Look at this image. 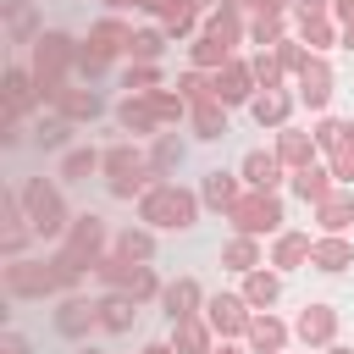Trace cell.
<instances>
[{
	"instance_id": "1",
	"label": "cell",
	"mask_w": 354,
	"mask_h": 354,
	"mask_svg": "<svg viewBox=\"0 0 354 354\" xmlns=\"http://www.w3.org/2000/svg\"><path fill=\"white\" fill-rule=\"evenodd\" d=\"M194 210H199V199L177 183H149L144 188V221L149 227H194Z\"/></svg>"
},
{
	"instance_id": "2",
	"label": "cell",
	"mask_w": 354,
	"mask_h": 354,
	"mask_svg": "<svg viewBox=\"0 0 354 354\" xmlns=\"http://www.w3.org/2000/svg\"><path fill=\"white\" fill-rule=\"evenodd\" d=\"M72 61H77V50H72L66 33H44L39 39V50H33V83H39L44 100H61V72Z\"/></svg>"
},
{
	"instance_id": "3",
	"label": "cell",
	"mask_w": 354,
	"mask_h": 354,
	"mask_svg": "<svg viewBox=\"0 0 354 354\" xmlns=\"http://www.w3.org/2000/svg\"><path fill=\"white\" fill-rule=\"evenodd\" d=\"M227 216H232V227H238L243 238H260V232H277V227H282V205H277L271 188L238 194V199L227 205Z\"/></svg>"
},
{
	"instance_id": "4",
	"label": "cell",
	"mask_w": 354,
	"mask_h": 354,
	"mask_svg": "<svg viewBox=\"0 0 354 354\" xmlns=\"http://www.w3.org/2000/svg\"><path fill=\"white\" fill-rule=\"evenodd\" d=\"M55 288H61V271H55V260H50V266H39V260H17V266H6V293H17V299L55 293Z\"/></svg>"
},
{
	"instance_id": "5",
	"label": "cell",
	"mask_w": 354,
	"mask_h": 354,
	"mask_svg": "<svg viewBox=\"0 0 354 354\" xmlns=\"http://www.w3.org/2000/svg\"><path fill=\"white\" fill-rule=\"evenodd\" d=\"M94 271H100L111 288L133 293V299H149V293H155V271H149V266H133L127 254H111V260H100Z\"/></svg>"
},
{
	"instance_id": "6",
	"label": "cell",
	"mask_w": 354,
	"mask_h": 354,
	"mask_svg": "<svg viewBox=\"0 0 354 354\" xmlns=\"http://www.w3.org/2000/svg\"><path fill=\"white\" fill-rule=\"evenodd\" d=\"M100 243H105V227H100V216H77L72 221V238H66V260L72 266H100Z\"/></svg>"
},
{
	"instance_id": "7",
	"label": "cell",
	"mask_w": 354,
	"mask_h": 354,
	"mask_svg": "<svg viewBox=\"0 0 354 354\" xmlns=\"http://www.w3.org/2000/svg\"><path fill=\"white\" fill-rule=\"evenodd\" d=\"M28 221H33V232H61V194L50 188V183H28Z\"/></svg>"
},
{
	"instance_id": "8",
	"label": "cell",
	"mask_w": 354,
	"mask_h": 354,
	"mask_svg": "<svg viewBox=\"0 0 354 354\" xmlns=\"http://www.w3.org/2000/svg\"><path fill=\"white\" fill-rule=\"evenodd\" d=\"M216 100L221 105H238V100H249V88H254V66H243V61H227V66H216Z\"/></svg>"
},
{
	"instance_id": "9",
	"label": "cell",
	"mask_w": 354,
	"mask_h": 354,
	"mask_svg": "<svg viewBox=\"0 0 354 354\" xmlns=\"http://www.w3.org/2000/svg\"><path fill=\"white\" fill-rule=\"evenodd\" d=\"M243 304H249V299H232V293H216V299H210V326H216L221 337H238V332H249V321H254V315H249Z\"/></svg>"
},
{
	"instance_id": "10",
	"label": "cell",
	"mask_w": 354,
	"mask_h": 354,
	"mask_svg": "<svg viewBox=\"0 0 354 354\" xmlns=\"http://www.w3.org/2000/svg\"><path fill=\"white\" fill-rule=\"evenodd\" d=\"M299 100H304L310 111H321V105L332 100V72H326V61H315V55H310V66L299 72Z\"/></svg>"
},
{
	"instance_id": "11",
	"label": "cell",
	"mask_w": 354,
	"mask_h": 354,
	"mask_svg": "<svg viewBox=\"0 0 354 354\" xmlns=\"http://www.w3.org/2000/svg\"><path fill=\"white\" fill-rule=\"evenodd\" d=\"M210 332L216 326H205L199 315H183V321H171V348L177 354H210Z\"/></svg>"
},
{
	"instance_id": "12",
	"label": "cell",
	"mask_w": 354,
	"mask_h": 354,
	"mask_svg": "<svg viewBox=\"0 0 354 354\" xmlns=\"http://www.w3.org/2000/svg\"><path fill=\"white\" fill-rule=\"evenodd\" d=\"M277 160L293 166V171L310 166V160H315V133H293V127H282V133H277Z\"/></svg>"
},
{
	"instance_id": "13",
	"label": "cell",
	"mask_w": 354,
	"mask_h": 354,
	"mask_svg": "<svg viewBox=\"0 0 354 354\" xmlns=\"http://www.w3.org/2000/svg\"><path fill=\"white\" fill-rule=\"evenodd\" d=\"M332 332H337V310H332V304H304L299 337H304V343H332Z\"/></svg>"
},
{
	"instance_id": "14",
	"label": "cell",
	"mask_w": 354,
	"mask_h": 354,
	"mask_svg": "<svg viewBox=\"0 0 354 354\" xmlns=\"http://www.w3.org/2000/svg\"><path fill=\"white\" fill-rule=\"evenodd\" d=\"M243 337H249V348H254V354H282V343H288V326H282L277 315H254Z\"/></svg>"
},
{
	"instance_id": "15",
	"label": "cell",
	"mask_w": 354,
	"mask_h": 354,
	"mask_svg": "<svg viewBox=\"0 0 354 354\" xmlns=\"http://www.w3.org/2000/svg\"><path fill=\"white\" fill-rule=\"evenodd\" d=\"M127 44H133V33H127L122 22H94L83 50H94V55H105V61H111V55H116V50H127Z\"/></svg>"
},
{
	"instance_id": "16",
	"label": "cell",
	"mask_w": 354,
	"mask_h": 354,
	"mask_svg": "<svg viewBox=\"0 0 354 354\" xmlns=\"http://www.w3.org/2000/svg\"><path fill=\"white\" fill-rule=\"evenodd\" d=\"M293 194H299V199H310V205H321V199L332 194V171H326V166H315V160H310V166H299V171H293Z\"/></svg>"
},
{
	"instance_id": "17",
	"label": "cell",
	"mask_w": 354,
	"mask_h": 354,
	"mask_svg": "<svg viewBox=\"0 0 354 354\" xmlns=\"http://www.w3.org/2000/svg\"><path fill=\"white\" fill-rule=\"evenodd\" d=\"M243 177H249V188H277L282 183V160L277 155H243Z\"/></svg>"
},
{
	"instance_id": "18",
	"label": "cell",
	"mask_w": 354,
	"mask_h": 354,
	"mask_svg": "<svg viewBox=\"0 0 354 354\" xmlns=\"http://www.w3.org/2000/svg\"><path fill=\"white\" fill-rule=\"evenodd\" d=\"M315 221H321L326 232H343V227L354 221V199H348V194H326V199L315 205Z\"/></svg>"
},
{
	"instance_id": "19",
	"label": "cell",
	"mask_w": 354,
	"mask_h": 354,
	"mask_svg": "<svg viewBox=\"0 0 354 354\" xmlns=\"http://www.w3.org/2000/svg\"><path fill=\"white\" fill-rule=\"evenodd\" d=\"M39 94V83H33V72H22V66H11L6 72V111H28V100Z\"/></svg>"
},
{
	"instance_id": "20",
	"label": "cell",
	"mask_w": 354,
	"mask_h": 354,
	"mask_svg": "<svg viewBox=\"0 0 354 354\" xmlns=\"http://www.w3.org/2000/svg\"><path fill=\"white\" fill-rule=\"evenodd\" d=\"M194 127H199V138H227V116H221V100L216 94L194 105Z\"/></svg>"
},
{
	"instance_id": "21",
	"label": "cell",
	"mask_w": 354,
	"mask_h": 354,
	"mask_svg": "<svg viewBox=\"0 0 354 354\" xmlns=\"http://www.w3.org/2000/svg\"><path fill=\"white\" fill-rule=\"evenodd\" d=\"M105 171H111V183H116V177H149V171H144V155H138L133 144H116V149L105 155Z\"/></svg>"
},
{
	"instance_id": "22",
	"label": "cell",
	"mask_w": 354,
	"mask_h": 354,
	"mask_svg": "<svg viewBox=\"0 0 354 354\" xmlns=\"http://www.w3.org/2000/svg\"><path fill=\"white\" fill-rule=\"evenodd\" d=\"M310 249H315V243H310L304 232H282V238H277V254H271V266H282V271H293L299 260H310Z\"/></svg>"
},
{
	"instance_id": "23",
	"label": "cell",
	"mask_w": 354,
	"mask_h": 354,
	"mask_svg": "<svg viewBox=\"0 0 354 354\" xmlns=\"http://www.w3.org/2000/svg\"><path fill=\"white\" fill-rule=\"evenodd\" d=\"M310 260H315L321 271H343V266H354V249H348L343 238H321V243L310 249Z\"/></svg>"
},
{
	"instance_id": "24",
	"label": "cell",
	"mask_w": 354,
	"mask_h": 354,
	"mask_svg": "<svg viewBox=\"0 0 354 354\" xmlns=\"http://www.w3.org/2000/svg\"><path fill=\"white\" fill-rule=\"evenodd\" d=\"M55 105H61V116H77V122L83 116H100V94L94 88H61Z\"/></svg>"
},
{
	"instance_id": "25",
	"label": "cell",
	"mask_w": 354,
	"mask_h": 354,
	"mask_svg": "<svg viewBox=\"0 0 354 354\" xmlns=\"http://www.w3.org/2000/svg\"><path fill=\"white\" fill-rule=\"evenodd\" d=\"M194 304H199V282H188V277H183V282H171V288H166V315H171V321L194 315Z\"/></svg>"
},
{
	"instance_id": "26",
	"label": "cell",
	"mask_w": 354,
	"mask_h": 354,
	"mask_svg": "<svg viewBox=\"0 0 354 354\" xmlns=\"http://www.w3.org/2000/svg\"><path fill=\"white\" fill-rule=\"evenodd\" d=\"M254 122H260V127H282V122H288V94L266 88V94L254 100Z\"/></svg>"
},
{
	"instance_id": "27",
	"label": "cell",
	"mask_w": 354,
	"mask_h": 354,
	"mask_svg": "<svg viewBox=\"0 0 354 354\" xmlns=\"http://www.w3.org/2000/svg\"><path fill=\"white\" fill-rule=\"evenodd\" d=\"M205 33H216V39H227V44H238V33H243V17H238V0H227L216 17H210V28Z\"/></svg>"
},
{
	"instance_id": "28",
	"label": "cell",
	"mask_w": 354,
	"mask_h": 354,
	"mask_svg": "<svg viewBox=\"0 0 354 354\" xmlns=\"http://www.w3.org/2000/svg\"><path fill=\"white\" fill-rule=\"evenodd\" d=\"M227 61H232V44H227V39L205 33V39L194 44V66H227Z\"/></svg>"
},
{
	"instance_id": "29",
	"label": "cell",
	"mask_w": 354,
	"mask_h": 354,
	"mask_svg": "<svg viewBox=\"0 0 354 354\" xmlns=\"http://www.w3.org/2000/svg\"><path fill=\"white\" fill-rule=\"evenodd\" d=\"M221 260H227L232 271H254V266H260V249H254V238H243V232H238V238L221 249Z\"/></svg>"
},
{
	"instance_id": "30",
	"label": "cell",
	"mask_w": 354,
	"mask_h": 354,
	"mask_svg": "<svg viewBox=\"0 0 354 354\" xmlns=\"http://www.w3.org/2000/svg\"><path fill=\"white\" fill-rule=\"evenodd\" d=\"M277 293H282V282H277L271 271H249V282H243V299H249V304H260V310H266Z\"/></svg>"
},
{
	"instance_id": "31",
	"label": "cell",
	"mask_w": 354,
	"mask_h": 354,
	"mask_svg": "<svg viewBox=\"0 0 354 354\" xmlns=\"http://www.w3.org/2000/svg\"><path fill=\"white\" fill-rule=\"evenodd\" d=\"M94 321H100V304H83V299H72V304L61 310V332H66V337H77V332H83V326H94Z\"/></svg>"
},
{
	"instance_id": "32",
	"label": "cell",
	"mask_w": 354,
	"mask_h": 354,
	"mask_svg": "<svg viewBox=\"0 0 354 354\" xmlns=\"http://www.w3.org/2000/svg\"><path fill=\"white\" fill-rule=\"evenodd\" d=\"M116 116H122V127H133V133H149V127L160 122V116L149 111V100H144V94H138V100H127V105H122Z\"/></svg>"
},
{
	"instance_id": "33",
	"label": "cell",
	"mask_w": 354,
	"mask_h": 354,
	"mask_svg": "<svg viewBox=\"0 0 354 354\" xmlns=\"http://www.w3.org/2000/svg\"><path fill=\"white\" fill-rule=\"evenodd\" d=\"M100 326L105 332H127L133 326V304L127 299H100Z\"/></svg>"
},
{
	"instance_id": "34",
	"label": "cell",
	"mask_w": 354,
	"mask_h": 354,
	"mask_svg": "<svg viewBox=\"0 0 354 354\" xmlns=\"http://www.w3.org/2000/svg\"><path fill=\"white\" fill-rule=\"evenodd\" d=\"M249 33H254V44H282V11H254Z\"/></svg>"
},
{
	"instance_id": "35",
	"label": "cell",
	"mask_w": 354,
	"mask_h": 354,
	"mask_svg": "<svg viewBox=\"0 0 354 354\" xmlns=\"http://www.w3.org/2000/svg\"><path fill=\"white\" fill-rule=\"evenodd\" d=\"M205 199H210L216 210H227V205L238 199V183H232L227 171H210V177H205Z\"/></svg>"
},
{
	"instance_id": "36",
	"label": "cell",
	"mask_w": 354,
	"mask_h": 354,
	"mask_svg": "<svg viewBox=\"0 0 354 354\" xmlns=\"http://www.w3.org/2000/svg\"><path fill=\"white\" fill-rule=\"evenodd\" d=\"M144 100H149V111H155L160 122H177V116L188 111V100H183V94H160V88H149Z\"/></svg>"
},
{
	"instance_id": "37",
	"label": "cell",
	"mask_w": 354,
	"mask_h": 354,
	"mask_svg": "<svg viewBox=\"0 0 354 354\" xmlns=\"http://www.w3.org/2000/svg\"><path fill=\"white\" fill-rule=\"evenodd\" d=\"M299 33H304V44H310V50H326V44H332V17H304V22H299Z\"/></svg>"
},
{
	"instance_id": "38",
	"label": "cell",
	"mask_w": 354,
	"mask_h": 354,
	"mask_svg": "<svg viewBox=\"0 0 354 354\" xmlns=\"http://www.w3.org/2000/svg\"><path fill=\"white\" fill-rule=\"evenodd\" d=\"M116 254H127V260H149V254H155V238H149V232H122V238H116Z\"/></svg>"
},
{
	"instance_id": "39",
	"label": "cell",
	"mask_w": 354,
	"mask_h": 354,
	"mask_svg": "<svg viewBox=\"0 0 354 354\" xmlns=\"http://www.w3.org/2000/svg\"><path fill=\"white\" fill-rule=\"evenodd\" d=\"M343 144H348V122H321V127H315V149L332 155V149H343Z\"/></svg>"
},
{
	"instance_id": "40",
	"label": "cell",
	"mask_w": 354,
	"mask_h": 354,
	"mask_svg": "<svg viewBox=\"0 0 354 354\" xmlns=\"http://www.w3.org/2000/svg\"><path fill=\"white\" fill-rule=\"evenodd\" d=\"M249 66H254V83H266V88H277V83H282V61H277V55H266V50H260Z\"/></svg>"
},
{
	"instance_id": "41",
	"label": "cell",
	"mask_w": 354,
	"mask_h": 354,
	"mask_svg": "<svg viewBox=\"0 0 354 354\" xmlns=\"http://www.w3.org/2000/svg\"><path fill=\"white\" fill-rule=\"evenodd\" d=\"M177 94H183V100H188V105H199V100H210V94H216V88H210V83H205V77H199V72H183V77H177Z\"/></svg>"
},
{
	"instance_id": "42",
	"label": "cell",
	"mask_w": 354,
	"mask_h": 354,
	"mask_svg": "<svg viewBox=\"0 0 354 354\" xmlns=\"http://www.w3.org/2000/svg\"><path fill=\"white\" fill-rule=\"evenodd\" d=\"M94 166H105L94 149H72V155H66V166H61V177H88Z\"/></svg>"
},
{
	"instance_id": "43",
	"label": "cell",
	"mask_w": 354,
	"mask_h": 354,
	"mask_svg": "<svg viewBox=\"0 0 354 354\" xmlns=\"http://www.w3.org/2000/svg\"><path fill=\"white\" fill-rule=\"evenodd\" d=\"M166 33H194V0H177L166 11Z\"/></svg>"
},
{
	"instance_id": "44",
	"label": "cell",
	"mask_w": 354,
	"mask_h": 354,
	"mask_svg": "<svg viewBox=\"0 0 354 354\" xmlns=\"http://www.w3.org/2000/svg\"><path fill=\"white\" fill-rule=\"evenodd\" d=\"M277 61H282V72H304V66H310V55H304V44H288V39L277 44Z\"/></svg>"
},
{
	"instance_id": "45",
	"label": "cell",
	"mask_w": 354,
	"mask_h": 354,
	"mask_svg": "<svg viewBox=\"0 0 354 354\" xmlns=\"http://www.w3.org/2000/svg\"><path fill=\"white\" fill-rule=\"evenodd\" d=\"M332 177H337V183H354V138H348L343 149H332Z\"/></svg>"
},
{
	"instance_id": "46",
	"label": "cell",
	"mask_w": 354,
	"mask_h": 354,
	"mask_svg": "<svg viewBox=\"0 0 354 354\" xmlns=\"http://www.w3.org/2000/svg\"><path fill=\"white\" fill-rule=\"evenodd\" d=\"M160 44H166L160 33H133V44H127V50H133L138 61H155V55H160Z\"/></svg>"
},
{
	"instance_id": "47",
	"label": "cell",
	"mask_w": 354,
	"mask_h": 354,
	"mask_svg": "<svg viewBox=\"0 0 354 354\" xmlns=\"http://www.w3.org/2000/svg\"><path fill=\"white\" fill-rule=\"evenodd\" d=\"M155 77H160V72H155V66L144 61V66H133V72H127V88H138V94H149V88H155Z\"/></svg>"
},
{
	"instance_id": "48",
	"label": "cell",
	"mask_w": 354,
	"mask_h": 354,
	"mask_svg": "<svg viewBox=\"0 0 354 354\" xmlns=\"http://www.w3.org/2000/svg\"><path fill=\"white\" fill-rule=\"evenodd\" d=\"M177 160H183V144H177V138H160V144H155V166L166 171V166H177Z\"/></svg>"
},
{
	"instance_id": "49",
	"label": "cell",
	"mask_w": 354,
	"mask_h": 354,
	"mask_svg": "<svg viewBox=\"0 0 354 354\" xmlns=\"http://www.w3.org/2000/svg\"><path fill=\"white\" fill-rule=\"evenodd\" d=\"M61 138H66V122H44V127H39V144H44V149H55Z\"/></svg>"
},
{
	"instance_id": "50",
	"label": "cell",
	"mask_w": 354,
	"mask_h": 354,
	"mask_svg": "<svg viewBox=\"0 0 354 354\" xmlns=\"http://www.w3.org/2000/svg\"><path fill=\"white\" fill-rule=\"evenodd\" d=\"M138 188H149V177H116V183H111V194H122V199L138 194Z\"/></svg>"
},
{
	"instance_id": "51",
	"label": "cell",
	"mask_w": 354,
	"mask_h": 354,
	"mask_svg": "<svg viewBox=\"0 0 354 354\" xmlns=\"http://www.w3.org/2000/svg\"><path fill=\"white\" fill-rule=\"evenodd\" d=\"M332 17H337L343 28H354V0H332Z\"/></svg>"
},
{
	"instance_id": "52",
	"label": "cell",
	"mask_w": 354,
	"mask_h": 354,
	"mask_svg": "<svg viewBox=\"0 0 354 354\" xmlns=\"http://www.w3.org/2000/svg\"><path fill=\"white\" fill-rule=\"evenodd\" d=\"M133 6H144V11H160V17H166V11L177 6V0H133Z\"/></svg>"
},
{
	"instance_id": "53",
	"label": "cell",
	"mask_w": 354,
	"mask_h": 354,
	"mask_svg": "<svg viewBox=\"0 0 354 354\" xmlns=\"http://www.w3.org/2000/svg\"><path fill=\"white\" fill-rule=\"evenodd\" d=\"M6 354H28V343L22 337H6Z\"/></svg>"
},
{
	"instance_id": "54",
	"label": "cell",
	"mask_w": 354,
	"mask_h": 354,
	"mask_svg": "<svg viewBox=\"0 0 354 354\" xmlns=\"http://www.w3.org/2000/svg\"><path fill=\"white\" fill-rule=\"evenodd\" d=\"M144 354H177V348H171V343H149Z\"/></svg>"
},
{
	"instance_id": "55",
	"label": "cell",
	"mask_w": 354,
	"mask_h": 354,
	"mask_svg": "<svg viewBox=\"0 0 354 354\" xmlns=\"http://www.w3.org/2000/svg\"><path fill=\"white\" fill-rule=\"evenodd\" d=\"M105 6H133V0H105Z\"/></svg>"
},
{
	"instance_id": "56",
	"label": "cell",
	"mask_w": 354,
	"mask_h": 354,
	"mask_svg": "<svg viewBox=\"0 0 354 354\" xmlns=\"http://www.w3.org/2000/svg\"><path fill=\"white\" fill-rule=\"evenodd\" d=\"M326 354H348V348H326Z\"/></svg>"
},
{
	"instance_id": "57",
	"label": "cell",
	"mask_w": 354,
	"mask_h": 354,
	"mask_svg": "<svg viewBox=\"0 0 354 354\" xmlns=\"http://www.w3.org/2000/svg\"><path fill=\"white\" fill-rule=\"evenodd\" d=\"M348 50H354V28H348Z\"/></svg>"
},
{
	"instance_id": "58",
	"label": "cell",
	"mask_w": 354,
	"mask_h": 354,
	"mask_svg": "<svg viewBox=\"0 0 354 354\" xmlns=\"http://www.w3.org/2000/svg\"><path fill=\"white\" fill-rule=\"evenodd\" d=\"M348 138H354V122H348Z\"/></svg>"
},
{
	"instance_id": "59",
	"label": "cell",
	"mask_w": 354,
	"mask_h": 354,
	"mask_svg": "<svg viewBox=\"0 0 354 354\" xmlns=\"http://www.w3.org/2000/svg\"><path fill=\"white\" fill-rule=\"evenodd\" d=\"M194 6H210V0H194Z\"/></svg>"
},
{
	"instance_id": "60",
	"label": "cell",
	"mask_w": 354,
	"mask_h": 354,
	"mask_svg": "<svg viewBox=\"0 0 354 354\" xmlns=\"http://www.w3.org/2000/svg\"><path fill=\"white\" fill-rule=\"evenodd\" d=\"M83 354H100V348H83Z\"/></svg>"
},
{
	"instance_id": "61",
	"label": "cell",
	"mask_w": 354,
	"mask_h": 354,
	"mask_svg": "<svg viewBox=\"0 0 354 354\" xmlns=\"http://www.w3.org/2000/svg\"><path fill=\"white\" fill-rule=\"evenodd\" d=\"M221 354H238V348H221Z\"/></svg>"
}]
</instances>
